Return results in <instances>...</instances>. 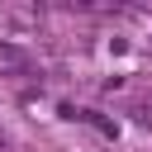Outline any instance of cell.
<instances>
[{"mask_svg":"<svg viewBox=\"0 0 152 152\" xmlns=\"http://www.w3.org/2000/svg\"><path fill=\"white\" fill-rule=\"evenodd\" d=\"M33 24H38V10H0V28L10 38H28Z\"/></svg>","mask_w":152,"mask_h":152,"instance_id":"obj_1","label":"cell"}]
</instances>
